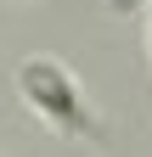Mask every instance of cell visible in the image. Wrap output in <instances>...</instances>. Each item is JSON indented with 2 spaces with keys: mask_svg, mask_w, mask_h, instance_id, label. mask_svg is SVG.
<instances>
[{
  "mask_svg": "<svg viewBox=\"0 0 152 157\" xmlns=\"http://www.w3.org/2000/svg\"><path fill=\"white\" fill-rule=\"evenodd\" d=\"M17 84H23V101L45 118L51 129L62 135H79V129H96V118L85 112V95H79V78H73L62 62H51V56H34L23 62L17 73Z\"/></svg>",
  "mask_w": 152,
  "mask_h": 157,
  "instance_id": "6da1fadb",
  "label": "cell"
}]
</instances>
